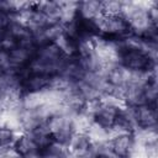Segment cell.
I'll list each match as a JSON object with an SVG mask.
<instances>
[{
    "instance_id": "1",
    "label": "cell",
    "mask_w": 158,
    "mask_h": 158,
    "mask_svg": "<svg viewBox=\"0 0 158 158\" xmlns=\"http://www.w3.org/2000/svg\"><path fill=\"white\" fill-rule=\"evenodd\" d=\"M118 46V64L130 72L151 73L157 70V59L148 56L142 49L125 48Z\"/></svg>"
},
{
    "instance_id": "2",
    "label": "cell",
    "mask_w": 158,
    "mask_h": 158,
    "mask_svg": "<svg viewBox=\"0 0 158 158\" xmlns=\"http://www.w3.org/2000/svg\"><path fill=\"white\" fill-rule=\"evenodd\" d=\"M133 118L136 131L157 128V109L156 105L142 104L133 107Z\"/></svg>"
},
{
    "instance_id": "3",
    "label": "cell",
    "mask_w": 158,
    "mask_h": 158,
    "mask_svg": "<svg viewBox=\"0 0 158 158\" xmlns=\"http://www.w3.org/2000/svg\"><path fill=\"white\" fill-rule=\"evenodd\" d=\"M67 146V153L79 158H90L93 151V142L86 133L74 132L69 138Z\"/></svg>"
},
{
    "instance_id": "4",
    "label": "cell",
    "mask_w": 158,
    "mask_h": 158,
    "mask_svg": "<svg viewBox=\"0 0 158 158\" xmlns=\"http://www.w3.org/2000/svg\"><path fill=\"white\" fill-rule=\"evenodd\" d=\"M14 149L21 158H40L41 153L32 136L23 131H19L16 133Z\"/></svg>"
},
{
    "instance_id": "5",
    "label": "cell",
    "mask_w": 158,
    "mask_h": 158,
    "mask_svg": "<svg viewBox=\"0 0 158 158\" xmlns=\"http://www.w3.org/2000/svg\"><path fill=\"white\" fill-rule=\"evenodd\" d=\"M110 143L118 158H130L136 148V139L132 133L116 136L110 139Z\"/></svg>"
},
{
    "instance_id": "6",
    "label": "cell",
    "mask_w": 158,
    "mask_h": 158,
    "mask_svg": "<svg viewBox=\"0 0 158 158\" xmlns=\"http://www.w3.org/2000/svg\"><path fill=\"white\" fill-rule=\"evenodd\" d=\"M118 112H120V110L117 107L101 102L100 107L96 110V112L93 116V122H95L100 127L109 131L115 125L117 116H118Z\"/></svg>"
},
{
    "instance_id": "7",
    "label": "cell",
    "mask_w": 158,
    "mask_h": 158,
    "mask_svg": "<svg viewBox=\"0 0 158 158\" xmlns=\"http://www.w3.org/2000/svg\"><path fill=\"white\" fill-rule=\"evenodd\" d=\"M101 15V1L85 0L78 1L77 17L83 21H94Z\"/></svg>"
},
{
    "instance_id": "8",
    "label": "cell",
    "mask_w": 158,
    "mask_h": 158,
    "mask_svg": "<svg viewBox=\"0 0 158 158\" xmlns=\"http://www.w3.org/2000/svg\"><path fill=\"white\" fill-rule=\"evenodd\" d=\"M101 15L105 17H117L122 15V1L105 0L101 1Z\"/></svg>"
},
{
    "instance_id": "9",
    "label": "cell",
    "mask_w": 158,
    "mask_h": 158,
    "mask_svg": "<svg viewBox=\"0 0 158 158\" xmlns=\"http://www.w3.org/2000/svg\"><path fill=\"white\" fill-rule=\"evenodd\" d=\"M16 133L10 128L0 126V151L14 147V142L16 138Z\"/></svg>"
},
{
    "instance_id": "10",
    "label": "cell",
    "mask_w": 158,
    "mask_h": 158,
    "mask_svg": "<svg viewBox=\"0 0 158 158\" xmlns=\"http://www.w3.org/2000/svg\"><path fill=\"white\" fill-rule=\"evenodd\" d=\"M10 23H11V16H10V14H7L4 10L0 9V36L4 35L7 31Z\"/></svg>"
},
{
    "instance_id": "11",
    "label": "cell",
    "mask_w": 158,
    "mask_h": 158,
    "mask_svg": "<svg viewBox=\"0 0 158 158\" xmlns=\"http://www.w3.org/2000/svg\"><path fill=\"white\" fill-rule=\"evenodd\" d=\"M64 158H79V157H74V156H70V154H67Z\"/></svg>"
}]
</instances>
